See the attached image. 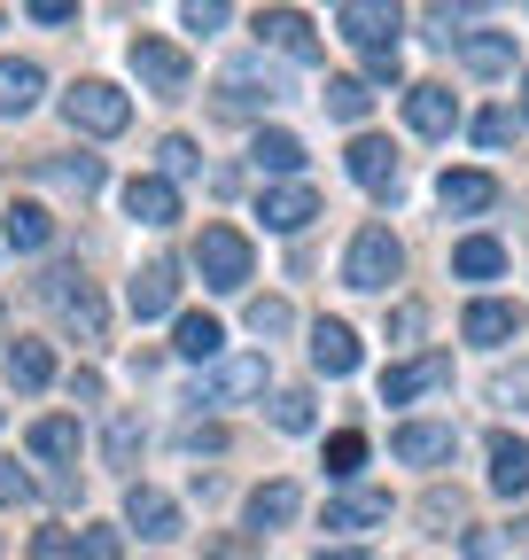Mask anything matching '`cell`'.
<instances>
[{
    "mask_svg": "<svg viewBox=\"0 0 529 560\" xmlns=\"http://www.w3.org/2000/svg\"><path fill=\"white\" fill-rule=\"evenodd\" d=\"M39 304H55V319L71 327L79 342H102V335H109V312H102L94 280H86L79 265H55V272H39Z\"/></svg>",
    "mask_w": 529,
    "mask_h": 560,
    "instance_id": "6da1fadb",
    "label": "cell"
},
{
    "mask_svg": "<svg viewBox=\"0 0 529 560\" xmlns=\"http://www.w3.org/2000/svg\"><path fill=\"white\" fill-rule=\"evenodd\" d=\"M195 272H203V289L242 296L249 289V242L234 226H203V234H195Z\"/></svg>",
    "mask_w": 529,
    "mask_h": 560,
    "instance_id": "7a4b0ae2",
    "label": "cell"
},
{
    "mask_svg": "<svg viewBox=\"0 0 529 560\" xmlns=\"http://www.w3.org/2000/svg\"><path fill=\"white\" fill-rule=\"evenodd\" d=\"M62 117H71V132L109 140V132H125V125H132V102H125L109 79H79L71 94H62Z\"/></svg>",
    "mask_w": 529,
    "mask_h": 560,
    "instance_id": "3957f363",
    "label": "cell"
},
{
    "mask_svg": "<svg viewBox=\"0 0 529 560\" xmlns=\"http://www.w3.org/2000/svg\"><path fill=\"white\" fill-rule=\"evenodd\" d=\"M397 272H405V249H397L389 226H366V234L351 242V257H343V280H351V289H366V296H381Z\"/></svg>",
    "mask_w": 529,
    "mask_h": 560,
    "instance_id": "277c9868",
    "label": "cell"
},
{
    "mask_svg": "<svg viewBox=\"0 0 529 560\" xmlns=\"http://www.w3.org/2000/svg\"><path fill=\"white\" fill-rule=\"evenodd\" d=\"M132 79H141L149 94H187V55L172 39L141 32V39H132Z\"/></svg>",
    "mask_w": 529,
    "mask_h": 560,
    "instance_id": "5b68a950",
    "label": "cell"
},
{
    "mask_svg": "<svg viewBox=\"0 0 529 560\" xmlns=\"http://www.w3.org/2000/svg\"><path fill=\"white\" fill-rule=\"evenodd\" d=\"M257 389H264V359H219L203 382L187 389V405H242Z\"/></svg>",
    "mask_w": 529,
    "mask_h": 560,
    "instance_id": "8992f818",
    "label": "cell"
},
{
    "mask_svg": "<svg viewBox=\"0 0 529 560\" xmlns=\"http://www.w3.org/2000/svg\"><path fill=\"white\" fill-rule=\"evenodd\" d=\"M125 522L141 529L149 545H164V537H179V499H172V490H156V482H132V490H125Z\"/></svg>",
    "mask_w": 529,
    "mask_h": 560,
    "instance_id": "52a82bcc",
    "label": "cell"
},
{
    "mask_svg": "<svg viewBox=\"0 0 529 560\" xmlns=\"http://www.w3.org/2000/svg\"><path fill=\"white\" fill-rule=\"evenodd\" d=\"M336 32H343L351 47L381 55V47H397V9H381V0H343V9H336Z\"/></svg>",
    "mask_w": 529,
    "mask_h": 560,
    "instance_id": "ba28073f",
    "label": "cell"
},
{
    "mask_svg": "<svg viewBox=\"0 0 529 560\" xmlns=\"http://www.w3.org/2000/svg\"><path fill=\"white\" fill-rule=\"evenodd\" d=\"M273 102H281V79H273V70H257V62H234L226 79H219V109H226V117L273 109Z\"/></svg>",
    "mask_w": 529,
    "mask_h": 560,
    "instance_id": "9c48e42d",
    "label": "cell"
},
{
    "mask_svg": "<svg viewBox=\"0 0 529 560\" xmlns=\"http://www.w3.org/2000/svg\"><path fill=\"white\" fill-rule=\"evenodd\" d=\"M444 382H451V359H444V350H428V359H405V366L381 374V405H413V397H428V389H444Z\"/></svg>",
    "mask_w": 529,
    "mask_h": 560,
    "instance_id": "30bf717a",
    "label": "cell"
},
{
    "mask_svg": "<svg viewBox=\"0 0 529 560\" xmlns=\"http://www.w3.org/2000/svg\"><path fill=\"white\" fill-rule=\"evenodd\" d=\"M257 219L273 226V234H304V226L319 219V195H311L304 179H289V187H264V195H257Z\"/></svg>",
    "mask_w": 529,
    "mask_h": 560,
    "instance_id": "8fae6325",
    "label": "cell"
},
{
    "mask_svg": "<svg viewBox=\"0 0 529 560\" xmlns=\"http://www.w3.org/2000/svg\"><path fill=\"white\" fill-rule=\"evenodd\" d=\"M451 444H459V436H451V420H405V429L389 436V452L405 459V467H444Z\"/></svg>",
    "mask_w": 529,
    "mask_h": 560,
    "instance_id": "7c38bea8",
    "label": "cell"
},
{
    "mask_svg": "<svg viewBox=\"0 0 529 560\" xmlns=\"http://www.w3.org/2000/svg\"><path fill=\"white\" fill-rule=\"evenodd\" d=\"M125 219H141V226H172V219H179V187H172L164 172L125 179Z\"/></svg>",
    "mask_w": 529,
    "mask_h": 560,
    "instance_id": "4fadbf2b",
    "label": "cell"
},
{
    "mask_svg": "<svg viewBox=\"0 0 529 560\" xmlns=\"http://www.w3.org/2000/svg\"><path fill=\"white\" fill-rule=\"evenodd\" d=\"M405 125H413L421 140H444V132L459 125V102H451V86H405Z\"/></svg>",
    "mask_w": 529,
    "mask_h": 560,
    "instance_id": "5bb4252c",
    "label": "cell"
},
{
    "mask_svg": "<svg viewBox=\"0 0 529 560\" xmlns=\"http://www.w3.org/2000/svg\"><path fill=\"white\" fill-rule=\"evenodd\" d=\"M172 296H179V272L156 257V265H141L132 272V289H125V304H132V319H164L172 312Z\"/></svg>",
    "mask_w": 529,
    "mask_h": 560,
    "instance_id": "9a60e30c",
    "label": "cell"
},
{
    "mask_svg": "<svg viewBox=\"0 0 529 560\" xmlns=\"http://www.w3.org/2000/svg\"><path fill=\"white\" fill-rule=\"evenodd\" d=\"M172 350H179V359H195V366H219V350H226V327H219L211 312H179V327H172Z\"/></svg>",
    "mask_w": 529,
    "mask_h": 560,
    "instance_id": "2e32d148",
    "label": "cell"
},
{
    "mask_svg": "<svg viewBox=\"0 0 529 560\" xmlns=\"http://www.w3.org/2000/svg\"><path fill=\"white\" fill-rule=\"evenodd\" d=\"M257 32H264V47H281L289 62H319V39H311V24H304L296 9H264Z\"/></svg>",
    "mask_w": 529,
    "mask_h": 560,
    "instance_id": "e0dca14e",
    "label": "cell"
},
{
    "mask_svg": "<svg viewBox=\"0 0 529 560\" xmlns=\"http://www.w3.org/2000/svg\"><path fill=\"white\" fill-rule=\"evenodd\" d=\"M351 179H358V187H374V195H389V187H397V149H389L381 132H358V140H351Z\"/></svg>",
    "mask_w": 529,
    "mask_h": 560,
    "instance_id": "ac0fdd59",
    "label": "cell"
},
{
    "mask_svg": "<svg viewBox=\"0 0 529 560\" xmlns=\"http://www.w3.org/2000/svg\"><path fill=\"white\" fill-rule=\"evenodd\" d=\"M389 522V490H336L327 499V529H381Z\"/></svg>",
    "mask_w": 529,
    "mask_h": 560,
    "instance_id": "d6986e66",
    "label": "cell"
},
{
    "mask_svg": "<svg viewBox=\"0 0 529 560\" xmlns=\"http://www.w3.org/2000/svg\"><path fill=\"white\" fill-rule=\"evenodd\" d=\"M0 242H9L16 257H32V249L55 242V219H47L39 202H9V210H0Z\"/></svg>",
    "mask_w": 529,
    "mask_h": 560,
    "instance_id": "ffe728a7",
    "label": "cell"
},
{
    "mask_svg": "<svg viewBox=\"0 0 529 560\" xmlns=\"http://www.w3.org/2000/svg\"><path fill=\"white\" fill-rule=\"evenodd\" d=\"M436 202L459 210V219H475V210L498 202V179H491V172H444V179H436Z\"/></svg>",
    "mask_w": 529,
    "mask_h": 560,
    "instance_id": "44dd1931",
    "label": "cell"
},
{
    "mask_svg": "<svg viewBox=\"0 0 529 560\" xmlns=\"http://www.w3.org/2000/svg\"><path fill=\"white\" fill-rule=\"evenodd\" d=\"M311 366L319 374H358V335L343 319H319L311 327Z\"/></svg>",
    "mask_w": 529,
    "mask_h": 560,
    "instance_id": "7402d4cb",
    "label": "cell"
},
{
    "mask_svg": "<svg viewBox=\"0 0 529 560\" xmlns=\"http://www.w3.org/2000/svg\"><path fill=\"white\" fill-rule=\"evenodd\" d=\"M47 94V70L39 62H0V117H32Z\"/></svg>",
    "mask_w": 529,
    "mask_h": 560,
    "instance_id": "603a6c76",
    "label": "cell"
},
{
    "mask_svg": "<svg viewBox=\"0 0 529 560\" xmlns=\"http://www.w3.org/2000/svg\"><path fill=\"white\" fill-rule=\"evenodd\" d=\"M249 164L273 172V179L289 187V179L304 172V140H296V132H257V140H249Z\"/></svg>",
    "mask_w": 529,
    "mask_h": 560,
    "instance_id": "cb8c5ba5",
    "label": "cell"
},
{
    "mask_svg": "<svg viewBox=\"0 0 529 560\" xmlns=\"http://www.w3.org/2000/svg\"><path fill=\"white\" fill-rule=\"evenodd\" d=\"M491 490H506V499L529 490V444L521 436H491Z\"/></svg>",
    "mask_w": 529,
    "mask_h": 560,
    "instance_id": "d4e9b609",
    "label": "cell"
},
{
    "mask_svg": "<svg viewBox=\"0 0 529 560\" xmlns=\"http://www.w3.org/2000/svg\"><path fill=\"white\" fill-rule=\"evenodd\" d=\"M459 62H468L475 79H498V70H514V39L506 32H468L459 39Z\"/></svg>",
    "mask_w": 529,
    "mask_h": 560,
    "instance_id": "484cf974",
    "label": "cell"
},
{
    "mask_svg": "<svg viewBox=\"0 0 529 560\" xmlns=\"http://www.w3.org/2000/svg\"><path fill=\"white\" fill-rule=\"evenodd\" d=\"M296 482H257L249 490V529H281V522H296Z\"/></svg>",
    "mask_w": 529,
    "mask_h": 560,
    "instance_id": "4316f807",
    "label": "cell"
},
{
    "mask_svg": "<svg viewBox=\"0 0 529 560\" xmlns=\"http://www.w3.org/2000/svg\"><path fill=\"white\" fill-rule=\"evenodd\" d=\"M9 382H16V389H47V382H55V350L16 335V342H9Z\"/></svg>",
    "mask_w": 529,
    "mask_h": 560,
    "instance_id": "83f0119b",
    "label": "cell"
},
{
    "mask_svg": "<svg viewBox=\"0 0 529 560\" xmlns=\"http://www.w3.org/2000/svg\"><path fill=\"white\" fill-rule=\"evenodd\" d=\"M451 272H459V280H498V272H506V249H498L491 234H468V242L451 249Z\"/></svg>",
    "mask_w": 529,
    "mask_h": 560,
    "instance_id": "f1b7e54d",
    "label": "cell"
},
{
    "mask_svg": "<svg viewBox=\"0 0 529 560\" xmlns=\"http://www.w3.org/2000/svg\"><path fill=\"white\" fill-rule=\"evenodd\" d=\"M514 327H521V312H514V304H491V296L468 304V319H459V335H468V342H506Z\"/></svg>",
    "mask_w": 529,
    "mask_h": 560,
    "instance_id": "f546056e",
    "label": "cell"
},
{
    "mask_svg": "<svg viewBox=\"0 0 529 560\" xmlns=\"http://www.w3.org/2000/svg\"><path fill=\"white\" fill-rule=\"evenodd\" d=\"M39 179L71 187V195H94L102 187V156H55V164H39Z\"/></svg>",
    "mask_w": 529,
    "mask_h": 560,
    "instance_id": "4dcf8cb0",
    "label": "cell"
},
{
    "mask_svg": "<svg viewBox=\"0 0 529 560\" xmlns=\"http://www.w3.org/2000/svg\"><path fill=\"white\" fill-rule=\"evenodd\" d=\"M32 452H39V459H79V420L47 412L39 429H32Z\"/></svg>",
    "mask_w": 529,
    "mask_h": 560,
    "instance_id": "1f68e13d",
    "label": "cell"
},
{
    "mask_svg": "<svg viewBox=\"0 0 529 560\" xmlns=\"http://www.w3.org/2000/svg\"><path fill=\"white\" fill-rule=\"evenodd\" d=\"M327 117H343V125H358L366 109H374V94H366V79H327Z\"/></svg>",
    "mask_w": 529,
    "mask_h": 560,
    "instance_id": "d6a6232c",
    "label": "cell"
},
{
    "mask_svg": "<svg viewBox=\"0 0 529 560\" xmlns=\"http://www.w3.org/2000/svg\"><path fill=\"white\" fill-rule=\"evenodd\" d=\"M141 444H149V429H141L132 412H117V420H109V436H102L109 467H132V459H141Z\"/></svg>",
    "mask_w": 529,
    "mask_h": 560,
    "instance_id": "836d02e7",
    "label": "cell"
},
{
    "mask_svg": "<svg viewBox=\"0 0 529 560\" xmlns=\"http://www.w3.org/2000/svg\"><path fill=\"white\" fill-rule=\"evenodd\" d=\"M296 327V312L281 304V296H249V335L257 342H273V335H289Z\"/></svg>",
    "mask_w": 529,
    "mask_h": 560,
    "instance_id": "e575fe53",
    "label": "cell"
},
{
    "mask_svg": "<svg viewBox=\"0 0 529 560\" xmlns=\"http://www.w3.org/2000/svg\"><path fill=\"white\" fill-rule=\"evenodd\" d=\"M273 429H289V436L311 429V389H281V397H273Z\"/></svg>",
    "mask_w": 529,
    "mask_h": 560,
    "instance_id": "d590c367",
    "label": "cell"
},
{
    "mask_svg": "<svg viewBox=\"0 0 529 560\" xmlns=\"http://www.w3.org/2000/svg\"><path fill=\"white\" fill-rule=\"evenodd\" d=\"M358 459H366V436H358V429L327 436V475H336V482H343V475H358Z\"/></svg>",
    "mask_w": 529,
    "mask_h": 560,
    "instance_id": "8d00e7d4",
    "label": "cell"
},
{
    "mask_svg": "<svg viewBox=\"0 0 529 560\" xmlns=\"http://www.w3.org/2000/svg\"><path fill=\"white\" fill-rule=\"evenodd\" d=\"M32 499H39V482L16 459H0V506H32Z\"/></svg>",
    "mask_w": 529,
    "mask_h": 560,
    "instance_id": "74e56055",
    "label": "cell"
},
{
    "mask_svg": "<svg viewBox=\"0 0 529 560\" xmlns=\"http://www.w3.org/2000/svg\"><path fill=\"white\" fill-rule=\"evenodd\" d=\"M24 560H79V529H39Z\"/></svg>",
    "mask_w": 529,
    "mask_h": 560,
    "instance_id": "f35d334b",
    "label": "cell"
},
{
    "mask_svg": "<svg viewBox=\"0 0 529 560\" xmlns=\"http://www.w3.org/2000/svg\"><path fill=\"white\" fill-rule=\"evenodd\" d=\"M79 560H125V537L94 522V529H79Z\"/></svg>",
    "mask_w": 529,
    "mask_h": 560,
    "instance_id": "ab89813d",
    "label": "cell"
},
{
    "mask_svg": "<svg viewBox=\"0 0 529 560\" xmlns=\"http://www.w3.org/2000/svg\"><path fill=\"white\" fill-rule=\"evenodd\" d=\"M156 156H164V179H187L195 164H203V156H195V140H187V132H172L164 149H156Z\"/></svg>",
    "mask_w": 529,
    "mask_h": 560,
    "instance_id": "60d3db41",
    "label": "cell"
},
{
    "mask_svg": "<svg viewBox=\"0 0 529 560\" xmlns=\"http://www.w3.org/2000/svg\"><path fill=\"white\" fill-rule=\"evenodd\" d=\"M475 140H483V149H506V140H514V109H483L475 117Z\"/></svg>",
    "mask_w": 529,
    "mask_h": 560,
    "instance_id": "b9f144b4",
    "label": "cell"
},
{
    "mask_svg": "<svg viewBox=\"0 0 529 560\" xmlns=\"http://www.w3.org/2000/svg\"><path fill=\"white\" fill-rule=\"evenodd\" d=\"M179 24H187V32H219V24H226V9H219V0H187Z\"/></svg>",
    "mask_w": 529,
    "mask_h": 560,
    "instance_id": "7bdbcfd3",
    "label": "cell"
},
{
    "mask_svg": "<svg viewBox=\"0 0 529 560\" xmlns=\"http://www.w3.org/2000/svg\"><path fill=\"white\" fill-rule=\"evenodd\" d=\"M366 79H374V86H397V79H405V62H397V47L366 55Z\"/></svg>",
    "mask_w": 529,
    "mask_h": 560,
    "instance_id": "ee69618b",
    "label": "cell"
},
{
    "mask_svg": "<svg viewBox=\"0 0 529 560\" xmlns=\"http://www.w3.org/2000/svg\"><path fill=\"white\" fill-rule=\"evenodd\" d=\"M79 9H71V0H32V24H71Z\"/></svg>",
    "mask_w": 529,
    "mask_h": 560,
    "instance_id": "f6af8a7d",
    "label": "cell"
},
{
    "mask_svg": "<svg viewBox=\"0 0 529 560\" xmlns=\"http://www.w3.org/2000/svg\"><path fill=\"white\" fill-rule=\"evenodd\" d=\"M468 560H498V537L491 529H468Z\"/></svg>",
    "mask_w": 529,
    "mask_h": 560,
    "instance_id": "bcb514c9",
    "label": "cell"
},
{
    "mask_svg": "<svg viewBox=\"0 0 529 560\" xmlns=\"http://www.w3.org/2000/svg\"><path fill=\"white\" fill-rule=\"evenodd\" d=\"M311 560H366V545H319Z\"/></svg>",
    "mask_w": 529,
    "mask_h": 560,
    "instance_id": "7dc6e473",
    "label": "cell"
},
{
    "mask_svg": "<svg viewBox=\"0 0 529 560\" xmlns=\"http://www.w3.org/2000/svg\"><path fill=\"white\" fill-rule=\"evenodd\" d=\"M498 397H506V405H514V397H529V374H521V382H498Z\"/></svg>",
    "mask_w": 529,
    "mask_h": 560,
    "instance_id": "c3c4849f",
    "label": "cell"
},
{
    "mask_svg": "<svg viewBox=\"0 0 529 560\" xmlns=\"http://www.w3.org/2000/svg\"><path fill=\"white\" fill-rule=\"evenodd\" d=\"M521 117H529V79H521Z\"/></svg>",
    "mask_w": 529,
    "mask_h": 560,
    "instance_id": "681fc988",
    "label": "cell"
},
{
    "mask_svg": "<svg viewBox=\"0 0 529 560\" xmlns=\"http://www.w3.org/2000/svg\"><path fill=\"white\" fill-rule=\"evenodd\" d=\"M521 537H529V522H521Z\"/></svg>",
    "mask_w": 529,
    "mask_h": 560,
    "instance_id": "f907efd6",
    "label": "cell"
}]
</instances>
